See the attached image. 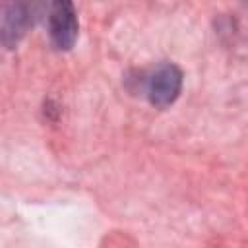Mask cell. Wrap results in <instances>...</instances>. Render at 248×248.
Returning a JSON list of instances; mask_svg holds the SVG:
<instances>
[{"label": "cell", "instance_id": "obj_1", "mask_svg": "<svg viewBox=\"0 0 248 248\" xmlns=\"http://www.w3.org/2000/svg\"><path fill=\"white\" fill-rule=\"evenodd\" d=\"M48 10L46 0H2L0 41L6 48H16Z\"/></svg>", "mask_w": 248, "mask_h": 248}, {"label": "cell", "instance_id": "obj_2", "mask_svg": "<svg viewBox=\"0 0 248 248\" xmlns=\"http://www.w3.org/2000/svg\"><path fill=\"white\" fill-rule=\"evenodd\" d=\"M48 37L56 50H70L79 35V21L74 0H48Z\"/></svg>", "mask_w": 248, "mask_h": 248}, {"label": "cell", "instance_id": "obj_3", "mask_svg": "<svg viewBox=\"0 0 248 248\" xmlns=\"http://www.w3.org/2000/svg\"><path fill=\"white\" fill-rule=\"evenodd\" d=\"M182 91V70L172 62L157 64L145 78V97L157 108L170 107Z\"/></svg>", "mask_w": 248, "mask_h": 248}]
</instances>
